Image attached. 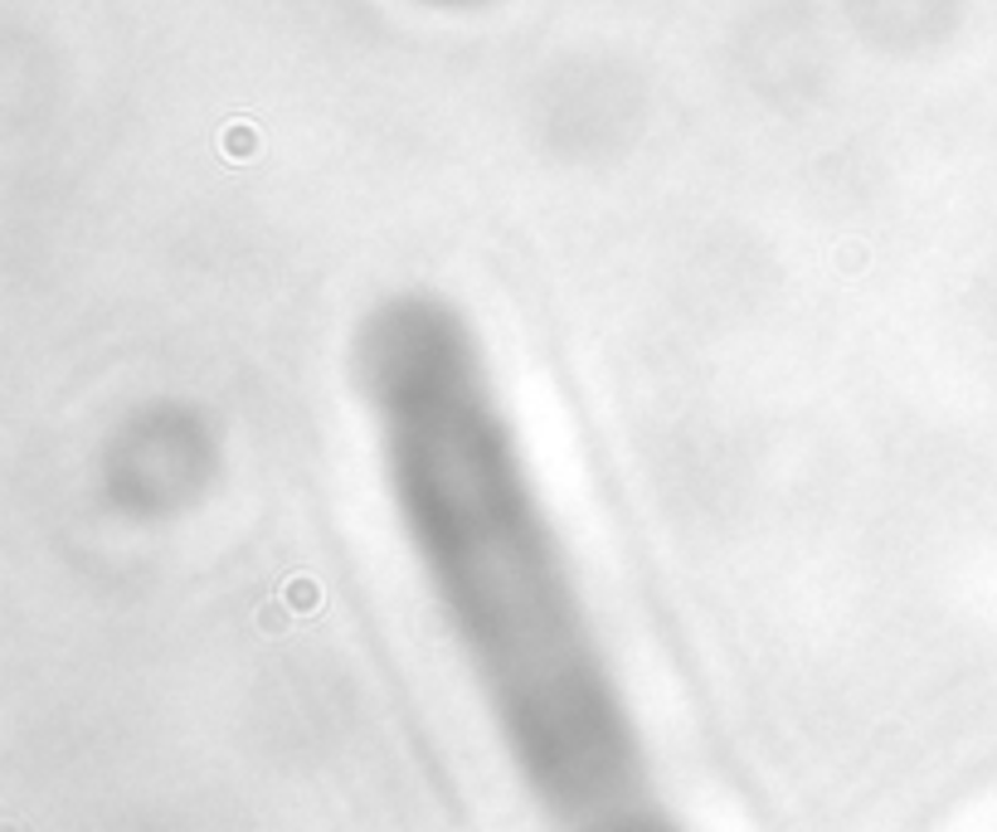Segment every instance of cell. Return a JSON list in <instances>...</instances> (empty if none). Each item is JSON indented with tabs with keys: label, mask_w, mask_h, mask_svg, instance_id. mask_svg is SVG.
Returning a JSON list of instances; mask_svg holds the SVG:
<instances>
[{
	"label": "cell",
	"mask_w": 997,
	"mask_h": 832,
	"mask_svg": "<svg viewBox=\"0 0 997 832\" xmlns=\"http://www.w3.org/2000/svg\"><path fill=\"white\" fill-rule=\"evenodd\" d=\"M355 375L409 545L521 779L560 823H647L633 720L463 316L380 302Z\"/></svg>",
	"instance_id": "cell-1"
}]
</instances>
